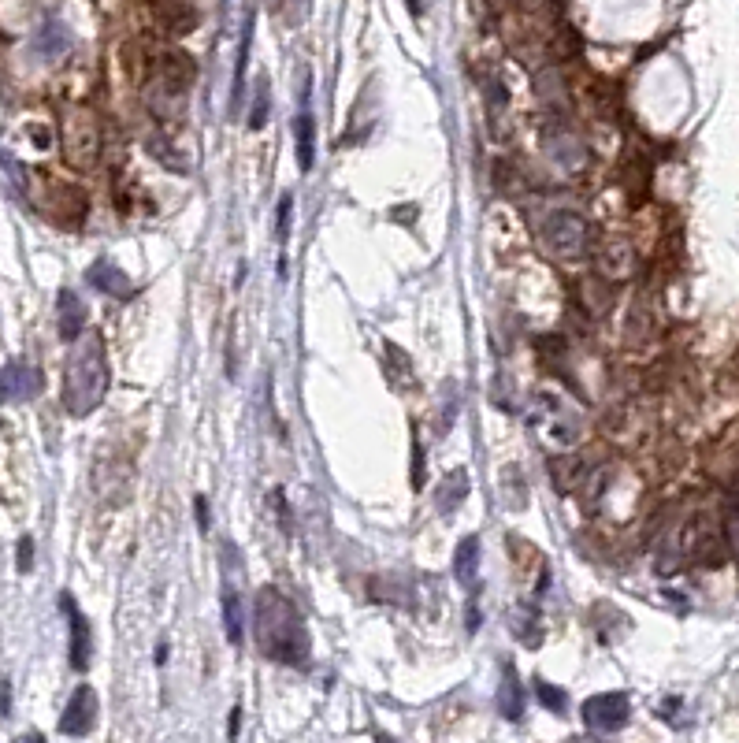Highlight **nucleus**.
<instances>
[{"label":"nucleus","instance_id":"4be33fe9","mask_svg":"<svg viewBox=\"0 0 739 743\" xmlns=\"http://www.w3.org/2000/svg\"><path fill=\"white\" fill-rule=\"evenodd\" d=\"M194 509H197V524H201V532H208V498H205V495H197Z\"/></svg>","mask_w":739,"mask_h":743},{"label":"nucleus","instance_id":"b1692460","mask_svg":"<svg viewBox=\"0 0 739 743\" xmlns=\"http://www.w3.org/2000/svg\"><path fill=\"white\" fill-rule=\"evenodd\" d=\"M405 4H409V12H413V15L424 12V0H405Z\"/></svg>","mask_w":739,"mask_h":743},{"label":"nucleus","instance_id":"dca6fc26","mask_svg":"<svg viewBox=\"0 0 739 743\" xmlns=\"http://www.w3.org/2000/svg\"><path fill=\"white\" fill-rule=\"evenodd\" d=\"M67 45H71V38H67V30L60 27V23H45V27L38 30V38H34V49H38V56H49V60H56L60 53H67Z\"/></svg>","mask_w":739,"mask_h":743},{"label":"nucleus","instance_id":"423d86ee","mask_svg":"<svg viewBox=\"0 0 739 743\" xmlns=\"http://www.w3.org/2000/svg\"><path fill=\"white\" fill-rule=\"evenodd\" d=\"M546 242H550V249L561 253V257H576V253H584V242H587L584 220L572 216V212H554V220L546 223Z\"/></svg>","mask_w":739,"mask_h":743},{"label":"nucleus","instance_id":"20e7f679","mask_svg":"<svg viewBox=\"0 0 739 743\" xmlns=\"http://www.w3.org/2000/svg\"><path fill=\"white\" fill-rule=\"evenodd\" d=\"M628 695L624 691H602L584 703V725L595 732H617L628 721Z\"/></svg>","mask_w":739,"mask_h":743},{"label":"nucleus","instance_id":"39448f33","mask_svg":"<svg viewBox=\"0 0 739 743\" xmlns=\"http://www.w3.org/2000/svg\"><path fill=\"white\" fill-rule=\"evenodd\" d=\"M41 394V372L30 361H8L0 368V402L19 405Z\"/></svg>","mask_w":739,"mask_h":743},{"label":"nucleus","instance_id":"412c9836","mask_svg":"<svg viewBox=\"0 0 739 743\" xmlns=\"http://www.w3.org/2000/svg\"><path fill=\"white\" fill-rule=\"evenodd\" d=\"M30 565H34V539L23 535L19 539V573H30Z\"/></svg>","mask_w":739,"mask_h":743},{"label":"nucleus","instance_id":"5701e85b","mask_svg":"<svg viewBox=\"0 0 739 743\" xmlns=\"http://www.w3.org/2000/svg\"><path fill=\"white\" fill-rule=\"evenodd\" d=\"M8 710H12V684L4 680L0 684V714H8Z\"/></svg>","mask_w":739,"mask_h":743},{"label":"nucleus","instance_id":"ddd939ff","mask_svg":"<svg viewBox=\"0 0 739 743\" xmlns=\"http://www.w3.org/2000/svg\"><path fill=\"white\" fill-rule=\"evenodd\" d=\"M86 279H90L93 287L101 290V294H112V298H130L134 294V287H130V279L123 272H119L116 264H108V261H97L86 272Z\"/></svg>","mask_w":739,"mask_h":743},{"label":"nucleus","instance_id":"a211bd4d","mask_svg":"<svg viewBox=\"0 0 739 743\" xmlns=\"http://www.w3.org/2000/svg\"><path fill=\"white\" fill-rule=\"evenodd\" d=\"M268 105H272V101H268V79H260L257 101H253V112H249V127H253V131H260V127L268 123Z\"/></svg>","mask_w":739,"mask_h":743},{"label":"nucleus","instance_id":"0eeeda50","mask_svg":"<svg viewBox=\"0 0 739 743\" xmlns=\"http://www.w3.org/2000/svg\"><path fill=\"white\" fill-rule=\"evenodd\" d=\"M97 721V691L90 684H78L71 703L64 706V717H60V732L64 736H86Z\"/></svg>","mask_w":739,"mask_h":743},{"label":"nucleus","instance_id":"7ed1b4c3","mask_svg":"<svg viewBox=\"0 0 739 743\" xmlns=\"http://www.w3.org/2000/svg\"><path fill=\"white\" fill-rule=\"evenodd\" d=\"M64 145H67V160L78 164V168H90L97 160V149H101V134H97V123H93L90 112H75L64 127Z\"/></svg>","mask_w":739,"mask_h":743},{"label":"nucleus","instance_id":"f03ea898","mask_svg":"<svg viewBox=\"0 0 739 743\" xmlns=\"http://www.w3.org/2000/svg\"><path fill=\"white\" fill-rule=\"evenodd\" d=\"M108 394V353L97 331L78 335L64 368V409L71 417H90Z\"/></svg>","mask_w":739,"mask_h":743},{"label":"nucleus","instance_id":"6ab92c4d","mask_svg":"<svg viewBox=\"0 0 739 743\" xmlns=\"http://www.w3.org/2000/svg\"><path fill=\"white\" fill-rule=\"evenodd\" d=\"M535 695H539L543 710H554V714H561V710H565V691L554 688V684H546V680H535Z\"/></svg>","mask_w":739,"mask_h":743},{"label":"nucleus","instance_id":"9d476101","mask_svg":"<svg viewBox=\"0 0 739 743\" xmlns=\"http://www.w3.org/2000/svg\"><path fill=\"white\" fill-rule=\"evenodd\" d=\"M56 327H60V339L64 342H75L86 331V305L78 301L75 290H60V298H56Z\"/></svg>","mask_w":739,"mask_h":743},{"label":"nucleus","instance_id":"2eb2a0df","mask_svg":"<svg viewBox=\"0 0 739 743\" xmlns=\"http://www.w3.org/2000/svg\"><path fill=\"white\" fill-rule=\"evenodd\" d=\"M223 632L231 643H242L246 636V613H242V595L234 587H223Z\"/></svg>","mask_w":739,"mask_h":743},{"label":"nucleus","instance_id":"f3484780","mask_svg":"<svg viewBox=\"0 0 739 743\" xmlns=\"http://www.w3.org/2000/svg\"><path fill=\"white\" fill-rule=\"evenodd\" d=\"M468 495V472L465 469H457L446 476V483L439 487V509L442 513H454L461 502H465Z\"/></svg>","mask_w":739,"mask_h":743},{"label":"nucleus","instance_id":"aec40b11","mask_svg":"<svg viewBox=\"0 0 739 743\" xmlns=\"http://www.w3.org/2000/svg\"><path fill=\"white\" fill-rule=\"evenodd\" d=\"M290 212H294V197L283 194L279 197V220H275V238H279V246L286 249V242H290Z\"/></svg>","mask_w":739,"mask_h":743},{"label":"nucleus","instance_id":"6e6552de","mask_svg":"<svg viewBox=\"0 0 739 743\" xmlns=\"http://www.w3.org/2000/svg\"><path fill=\"white\" fill-rule=\"evenodd\" d=\"M60 606H64L67 621H71V665H75V669H86V665H90V658H93L90 621H86V613L75 606V599H71V595H60Z\"/></svg>","mask_w":739,"mask_h":743},{"label":"nucleus","instance_id":"f257e3e1","mask_svg":"<svg viewBox=\"0 0 739 743\" xmlns=\"http://www.w3.org/2000/svg\"><path fill=\"white\" fill-rule=\"evenodd\" d=\"M253 625H257V647L279 665H309V632L294 602L275 587H260L257 606H253Z\"/></svg>","mask_w":739,"mask_h":743},{"label":"nucleus","instance_id":"f8f14e48","mask_svg":"<svg viewBox=\"0 0 739 743\" xmlns=\"http://www.w3.org/2000/svg\"><path fill=\"white\" fill-rule=\"evenodd\" d=\"M249 49H253V12L246 15L242 41H238V60H234V79H231V116H238V112H242V97H246V71H249Z\"/></svg>","mask_w":739,"mask_h":743},{"label":"nucleus","instance_id":"4468645a","mask_svg":"<svg viewBox=\"0 0 739 743\" xmlns=\"http://www.w3.org/2000/svg\"><path fill=\"white\" fill-rule=\"evenodd\" d=\"M454 576L465 587H476V576H480V539H476V535H468L465 543L457 547V554H454Z\"/></svg>","mask_w":739,"mask_h":743},{"label":"nucleus","instance_id":"9b49d317","mask_svg":"<svg viewBox=\"0 0 739 743\" xmlns=\"http://www.w3.org/2000/svg\"><path fill=\"white\" fill-rule=\"evenodd\" d=\"M498 714L506 717V721H520L524 717V680L517 677V669L513 665H502V684H498Z\"/></svg>","mask_w":739,"mask_h":743},{"label":"nucleus","instance_id":"1a4fd4ad","mask_svg":"<svg viewBox=\"0 0 739 743\" xmlns=\"http://www.w3.org/2000/svg\"><path fill=\"white\" fill-rule=\"evenodd\" d=\"M294 145H298V168L312 171V153H316V123L309 112V75L301 82V112L294 119Z\"/></svg>","mask_w":739,"mask_h":743}]
</instances>
